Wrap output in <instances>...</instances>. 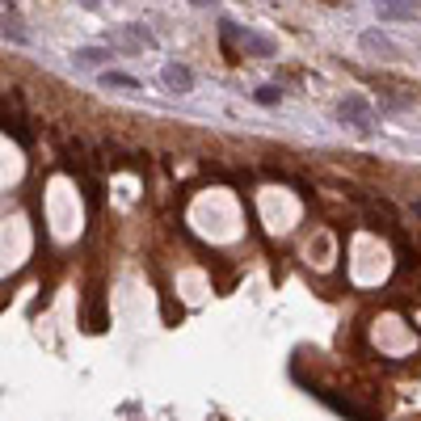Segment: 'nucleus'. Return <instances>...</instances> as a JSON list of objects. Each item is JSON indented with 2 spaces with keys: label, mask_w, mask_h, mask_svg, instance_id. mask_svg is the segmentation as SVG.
Masks as SVG:
<instances>
[{
  "label": "nucleus",
  "mask_w": 421,
  "mask_h": 421,
  "mask_svg": "<svg viewBox=\"0 0 421 421\" xmlns=\"http://www.w3.org/2000/svg\"><path fill=\"white\" fill-rule=\"evenodd\" d=\"M110 59H114V46L110 42H93V46H76L72 51V63L76 67H84V72H101V67H110Z\"/></svg>",
  "instance_id": "3"
},
{
  "label": "nucleus",
  "mask_w": 421,
  "mask_h": 421,
  "mask_svg": "<svg viewBox=\"0 0 421 421\" xmlns=\"http://www.w3.org/2000/svg\"><path fill=\"white\" fill-rule=\"evenodd\" d=\"M224 34L245 51V55H257V59H274L278 55V42L274 38H266V34H257V30H249V25H236V21H224Z\"/></svg>",
  "instance_id": "1"
},
{
  "label": "nucleus",
  "mask_w": 421,
  "mask_h": 421,
  "mask_svg": "<svg viewBox=\"0 0 421 421\" xmlns=\"http://www.w3.org/2000/svg\"><path fill=\"white\" fill-rule=\"evenodd\" d=\"M80 8H101V0H76Z\"/></svg>",
  "instance_id": "11"
},
{
  "label": "nucleus",
  "mask_w": 421,
  "mask_h": 421,
  "mask_svg": "<svg viewBox=\"0 0 421 421\" xmlns=\"http://www.w3.org/2000/svg\"><path fill=\"white\" fill-rule=\"evenodd\" d=\"M160 80H164V89L177 93V97H190V93H194V72H190L186 63H177V59H169V63L160 67Z\"/></svg>",
  "instance_id": "4"
},
{
  "label": "nucleus",
  "mask_w": 421,
  "mask_h": 421,
  "mask_svg": "<svg viewBox=\"0 0 421 421\" xmlns=\"http://www.w3.org/2000/svg\"><path fill=\"white\" fill-rule=\"evenodd\" d=\"M194 8H215V0H190Z\"/></svg>",
  "instance_id": "10"
},
{
  "label": "nucleus",
  "mask_w": 421,
  "mask_h": 421,
  "mask_svg": "<svg viewBox=\"0 0 421 421\" xmlns=\"http://www.w3.org/2000/svg\"><path fill=\"white\" fill-rule=\"evenodd\" d=\"M358 46H363V51H371V55H388V59H396V55H401V46H396L384 30H363V34H358Z\"/></svg>",
  "instance_id": "5"
},
{
  "label": "nucleus",
  "mask_w": 421,
  "mask_h": 421,
  "mask_svg": "<svg viewBox=\"0 0 421 421\" xmlns=\"http://www.w3.org/2000/svg\"><path fill=\"white\" fill-rule=\"evenodd\" d=\"M375 8H380L384 21H409V17H417V0H375Z\"/></svg>",
  "instance_id": "7"
},
{
  "label": "nucleus",
  "mask_w": 421,
  "mask_h": 421,
  "mask_svg": "<svg viewBox=\"0 0 421 421\" xmlns=\"http://www.w3.org/2000/svg\"><path fill=\"white\" fill-rule=\"evenodd\" d=\"M97 84H101V89H118V93H143V84H139L131 72H118V67H105V72L97 76Z\"/></svg>",
  "instance_id": "6"
},
{
  "label": "nucleus",
  "mask_w": 421,
  "mask_h": 421,
  "mask_svg": "<svg viewBox=\"0 0 421 421\" xmlns=\"http://www.w3.org/2000/svg\"><path fill=\"white\" fill-rule=\"evenodd\" d=\"M337 118L346 122V127H354L358 135H375L380 127H375V110H371V101L363 97V93H350L342 105H337Z\"/></svg>",
  "instance_id": "2"
},
{
  "label": "nucleus",
  "mask_w": 421,
  "mask_h": 421,
  "mask_svg": "<svg viewBox=\"0 0 421 421\" xmlns=\"http://www.w3.org/2000/svg\"><path fill=\"white\" fill-rule=\"evenodd\" d=\"M0 34H4V38H13L17 46H30V34H25V30H21V21H17V17H8V13L0 17Z\"/></svg>",
  "instance_id": "9"
},
{
  "label": "nucleus",
  "mask_w": 421,
  "mask_h": 421,
  "mask_svg": "<svg viewBox=\"0 0 421 421\" xmlns=\"http://www.w3.org/2000/svg\"><path fill=\"white\" fill-rule=\"evenodd\" d=\"M253 101L266 105V110H278V105H283V89H278V84H257V89H253Z\"/></svg>",
  "instance_id": "8"
}]
</instances>
